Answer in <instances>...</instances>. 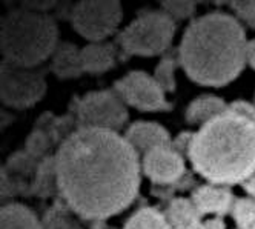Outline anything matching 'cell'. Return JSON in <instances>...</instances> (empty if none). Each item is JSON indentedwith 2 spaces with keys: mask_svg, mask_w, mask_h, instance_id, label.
<instances>
[{
  "mask_svg": "<svg viewBox=\"0 0 255 229\" xmlns=\"http://www.w3.org/2000/svg\"><path fill=\"white\" fill-rule=\"evenodd\" d=\"M54 160L63 202L85 220L117 216L138 194L140 154L117 131L76 128Z\"/></svg>",
  "mask_w": 255,
  "mask_h": 229,
  "instance_id": "6da1fadb",
  "label": "cell"
},
{
  "mask_svg": "<svg viewBox=\"0 0 255 229\" xmlns=\"http://www.w3.org/2000/svg\"><path fill=\"white\" fill-rule=\"evenodd\" d=\"M248 40L240 22L225 12L194 19L178 46V63L197 83L223 86L240 76L248 62Z\"/></svg>",
  "mask_w": 255,
  "mask_h": 229,
  "instance_id": "7a4b0ae2",
  "label": "cell"
},
{
  "mask_svg": "<svg viewBox=\"0 0 255 229\" xmlns=\"http://www.w3.org/2000/svg\"><path fill=\"white\" fill-rule=\"evenodd\" d=\"M188 157L211 183L246 182L255 172V123L228 110L194 132Z\"/></svg>",
  "mask_w": 255,
  "mask_h": 229,
  "instance_id": "3957f363",
  "label": "cell"
},
{
  "mask_svg": "<svg viewBox=\"0 0 255 229\" xmlns=\"http://www.w3.org/2000/svg\"><path fill=\"white\" fill-rule=\"evenodd\" d=\"M59 40L56 19L40 9L29 6L9 9L2 17L0 48L3 60L35 68L54 54Z\"/></svg>",
  "mask_w": 255,
  "mask_h": 229,
  "instance_id": "277c9868",
  "label": "cell"
},
{
  "mask_svg": "<svg viewBox=\"0 0 255 229\" xmlns=\"http://www.w3.org/2000/svg\"><path fill=\"white\" fill-rule=\"evenodd\" d=\"M175 22L163 9L138 14L119 36V43L128 54L152 57L163 54L172 43Z\"/></svg>",
  "mask_w": 255,
  "mask_h": 229,
  "instance_id": "5b68a950",
  "label": "cell"
},
{
  "mask_svg": "<svg viewBox=\"0 0 255 229\" xmlns=\"http://www.w3.org/2000/svg\"><path fill=\"white\" fill-rule=\"evenodd\" d=\"M0 73V96L9 108H29L46 93V76L39 66L26 68L3 60Z\"/></svg>",
  "mask_w": 255,
  "mask_h": 229,
  "instance_id": "8992f818",
  "label": "cell"
},
{
  "mask_svg": "<svg viewBox=\"0 0 255 229\" xmlns=\"http://www.w3.org/2000/svg\"><path fill=\"white\" fill-rule=\"evenodd\" d=\"M71 23L86 40L103 42L117 29L123 17L117 0H82L71 8Z\"/></svg>",
  "mask_w": 255,
  "mask_h": 229,
  "instance_id": "52a82bcc",
  "label": "cell"
},
{
  "mask_svg": "<svg viewBox=\"0 0 255 229\" xmlns=\"http://www.w3.org/2000/svg\"><path fill=\"white\" fill-rule=\"evenodd\" d=\"M79 128L119 131L129 118L126 103L116 91H93L83 96L76 108Z\"/></svg>",
  "mask_w": 255,
  "mask_h": 229,
  "instance_id": "ba28073f",
  "label": "cell"
},
{
  "mask_svg": "<svg viewBox=\"0 0 255 229\" xmlns=\"http://www.w3.org/2000/svg\"><path fill=\"white\" fill-rule=\"evenodd\" d=\"M114 91L132 108L144 113L169 111L172 105L165 97V90L154 76L144 71H131L114 83Z\"/></svg>",
  "mask_w": 255,
  "mask_h": 229,
  "instance_id": "9c48e42d",
  "label": "cell"
},
{
  "mask_svg": "<svg viewBox=\"0 0 255 229\" xmlns=\"http://www.w3.org/2000/svg\"><path fill=\"white\" fill-rule=\"evenodd\" d=\"M141 172L154 183H174L185 172V158L172 146H158L141 155Z\"/></svg>",
  "mask_w": 255,
  "mask_h": 229,
  "instance_id": "30bf717a",
  "label": "cell"
},
{
  "mask_svg": "<svg viewBox=\"0 0 255 229\" xmlns=\"http://www.w3.org/2000/svg\"><path fill=\"white\" fill-rule=\"evenodd\" d=\"M125 138L140 155L158 146H171V134L155 121H135L126 129Z\"/></svg>",
  "mask_w": 255,
  "mask_h": 229,
  "instance_id": "8fae6325",
  "label": "cell"
},
{
  "mask_svg": "<svg viewBox=\"0 0 255 229\" xmlns=\"http://www.w3.org/2000/svg\"><path fill=\"white\" fill-rule=\"evenodd\" d=\"M192 203L197 206L200 214H215V216H225L234 206V196L232 192L225 186H215V185H205L197 188L192 196Z\"/></svg>",
  "mask_w": 255,
  "mask_h": 229,
  "instance_id": "7c38bea8",
  "label": "cell"
},
{
  "mask_svg": "<svg viewBox=\"0 0 255 229\" xmlns=\"http://www.w3.org/2000/svg\"><path fill=\"white\" fill-rule=\"evenodd\" d=\"M117 51L113 43L108 42H93L80 48V59L83 73L100 74L111 69L116 63Z\"/></svg>",
  "mask_w": 255,
  "mask_h": 229,
  "instance_id": "4fadbf2b",
  "label": "cell"
},
{
  "mask_svg": "<svg viewBox=\"0 0 255 229\" xmlns=\"http://www.w3.org/2000/svg\"><path fill=\"white\" fill-rule=\"evenodd\" d=\"M51 71L59 79H74L83 74L80 49L69 42L59 43L51 59Z\"/></svg>",
  "mask_w": 255,
  "mask_h": 229,
  "instance_id": "5bb4252c",
  "label": "cell"
},
{
  "mask_svg": "<svg viewBox=\"0 0 255 229\" xmlns=\"http://www.w3.org/2000/svg\"><path fill=\"white\" fill-rule=\"evenodd\" d=\"M165 217L171 229H198L202 225V214L189 199H174L168 208Z\"/></svg>",
  "mask_w": 255,
  "mask_h": 229,
  "instance_id": "9a60e30c",
  "label": "cell"
},
{
  "mask_svg": "<svg viewBox=\"0 0 255 229\" xmlns=\"http://www.w3.org/2000/svg\"><path fill=\"white\" fill-rule=\"evenodd\" d=\"M228 111V105L217 96H200L194 99L186 108V121L189 125H205L209 120Z\"/></svg>",
  "mask_w": 255,
  "mask_h": 229,
  "instance_id": "2e32d148",
  "label": "cell"
},
{
  "mask_svg": "<svg viewBox=\"0 0 255 229\" xmlns=\"http://www.w3.org/2000/svg\"><path fill=\"white\" fill-rule=\"evenodd\" d=\"M0 229H43V226L29 208L9 203L0 213Z\"/></svg>",
  "mask_w": 255,
  "mask_h": 229,
  "instance_id": "e0dca14e",
  "label": "cell"
},
{
  "mask_svg": "<svg viewBox=\"0 0 255 229\" xmlns=\"http://www.w3.org/2000/svg\"><path fill=\"white\" fill-rule=\"evenodd\" d=\"M123 229H171L165 214L154 208H141L128 219Z\"/></svg>",
  "mask_w": 255,
  "mask_h": 229,
  "instance_id": "ac0fdd59",
  "label": "cell"
},
{
  "mask_svg": "<svg viewBox=\"0 0 255 229\" xmlns=\"http://www.w3.org/2000/svg\"><path fill=\"white\" fill-rule=\"evenodd\" d=\"M71 214L76 213L66 203L65 206L56 205L45 216V229H80Z\"/></svg>",
  "mask_w": 255,
  "mask_h": 229,
  "instance_id": "d6986e66",
  "label": "cell"
},
{
  "mask_svg": "<svg viewBox=\"0 0 255 229\" xmlns=\"http://www.w3.org/2000/svg\"><path fill=\"white\" fill-rule=\"evenodd\" d=\"M52 186H57L56 174V160L54 157H45L37 168V180H35V191L42 196H48L52 191Z\"/></svg>",
  "mask_w": 255,
  "mask_h": 229,
  "instance_id": "ffe728a7",
  "label": "cell"
},
{
  "mask_svg": "<svg viewBox=\"0 0 255 229\" xmlns=\"http://www.w3.org/2000/svg\"><path fill=\"white\" fill-rule=\"evenodd\" d=\"M232 216L240 229L255 228V199L245 197L237 199L232 206Z\"/></svg>",
  "mask_w": 255,
  "mask_h": 229,
  "instance_id": "44dd1931",
  "label": "cell"
},
{
  "mask_svg": "<svg viewBox=\"0 0 255 229\" xmlns=\"http://www.w3.org/2000/svg\"><path fill=\"white\" fill-rule=\"evenodd\" d=\"M154 79L165 90V93L175 91V59L163 57L154 69Z\"/></svg>",
  "mask_w": 255,
  "mask_h": 229,
  "instance_id": "7402d4cb",
  "label": "cell"
},
{
  "mask_svg": "<svg viewBox=\"0 0 255 229\" xmlns=\"http://www.w3.org/2000/svg\"><path fill=\"white\" fill-rule=\"evenodd\" d=\"M49 148V137L42 129H34L26 142V151L32 158H40Z\"/></svg>",
  "mask_w": 255,
  "mask_h": 229,
  "instance_id": "603a6c76",
  "label": "cell"
},
{
  "mask_svg": "<svg viewBox=\"0 0 255 229\" xmlns=\"http://www.w3.org/2000/svg\"><path fill=\"white\" fill-rule=\"evenodd\" d=\"M161 9L169 14L172 19H186L191 17L195 11V3L189 0H171V2L161 3Z\"/></svg>",
  "mask_w": 255,
  "mask_h": 229,
  "instance_id": "cb8c5ba5",
  "label": "cell"
},
{
  "mask_svg": "<svg viewBox=\"0 0 255 229\" xmlns=\"http://www.w3.org/2000/svg\"><path fill=\"white\" fill-rule=\"evenodd\" d=\"M232 9L251 28H255V2H234Z\"/></svg>",
  "mask_w": 255,
  "mask_h": 229,
  "instance_id": "d4e9b609",
  "label": "cell"
},
{
  "mask_svg": "<svg viewBox=\"0 0 255 229\" xmlns=\"http://www.w3.org/2000/svg\"><path fill=\"white\" fill-rule=\"evenodd\" d=\"M228 110L231 113L237 114V115H242V117H245V118H248V120L255 123V107H254V105H251V103H248V102L237 100V102L229 105Z\"/></svg>",
  "mask_w": 255,
  "mask_h": 229,
  "instance_id": "484cf974",
  "label": "cell"
},
{
  "mask_svg": "<svg viewBox=\"0 0 255 229\" xmlns=\"http://www.w3.org/2000/svg\"><path fill=\"white\" fill-rule=\"evenodd\" d=\"M192 137H194V132H189V131H183V132H180L174 140H172V148L181 154V155H185L188 154V149L191 146V142H192Z\"/></svg>",
  "mask_w": 255,
  "mask_h": 229,
  "instance_id": "4316f807",
  "label": "cell"
},
{
  "mask_svg": "<svg viewBox=\"0 0 255 229\" xmlns=\"http://www.w3.org/2000/svg\"><path fill=\"white\" fill-rule=\"evenodd\" d=\"M198 229H226V225L220 217H215V219H209V220L202 222V225H200Z\"/></svg>",
  "mask_w": 255,
  "mask_h": 229,
  "instance_id": "83f0119b",
  "label": "cell"
},
{
  "mask_svg": "<svg viewBox=\"0 0 255 229\" xmlns=\"http://www.w3.org/2000/svg\"><path fill=\"white\" fill-rule=\"evenodd\" d=\"M243 189L249 194L252 199H255V174L249 177L246 182H243Z\"/></svg>",
  "mask_w": 255,
  "mask_h": 229,
  "instance_id": "f1b7e54d",
  "label": "cell"
},
{
  "mask_svg": "<svg viewBox=\"0 0 255 229\" xmlns=\"http://www.w3.org/2000/svg\"><path fill=\"white\" fill-rule=\"evenodd\" d=\"M248 62L255 69V39L248 43Z\"/></svg>",
  "mask_w": 255,
  "mask_h": 229,
  "instance_id": "f546056e",
  "label": "cell"
},
{
  "mask_svg": "<svg viewBox=\"0 0 255 229\" xmlns=\"http://www.w3.org/2000/svg\"><path fill=\"white\" fill-rule=\"evenodd\" d=\"M94 229H109V228H106V226H102V228H94Z\"/></svg>",
  "mask_w": 255,
  "mask_h": 229,
  "instance_id": "4dcf8cb0",
  "label": "cell"
},
{
  "mask_svg": "<svg viewBox=\"0 0 255 229\" xmlns=\"http://www.w3.org/2000/svg\"><path fill=\"white\" fill-rule=\"evenodd\" d=\"M254 229H255V228H254Z\"/></svg>",
  "mask_w": 255,
  "mask_h": 229,
  "instance_id": "1f68e13d",
  "label": "cell"
}]
</instances>
